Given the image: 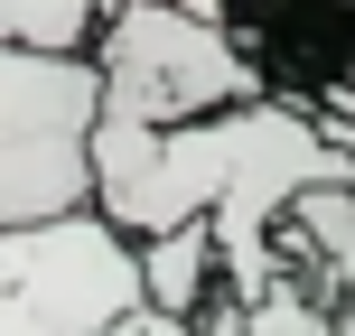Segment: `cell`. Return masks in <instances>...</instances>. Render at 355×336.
Segmentation results:
<instances>
[{"label": "cell", "mask_w": 355, "mask_h": 336, "mask_svg": "<svg viewBox=\"0 0 355 336\" xmlns=\"http://www.w3.org/2000/svg\"><path fill=\"white\" fill-rule=\"evenodd\" d=\"M150 299L141 233H122L103 206L0 224V336H103Z\"/></svg>", "instance_id": "3957f363"}, {"label": "cell", "mask_w": 355, "mask_h": 336, "mask_svg": "<svg viewBox=\"0 0 355 336\" xmlns=\"http://www.w3.org/2000/svg\"><path fill=\"white\" fill-rule=\"evenodd\" d=\"M290 224H309L327 252H346V271H355V187H300L290 196Z\"/></svg>", "instance_id": "ba28073f"}, {"label": "cell", "mask_w": 355, "mask_h": 336, "mask_svg": "<svg viewBox=\"0 0 355 336\" xmlns=\"http://www.w3.org/2000/svg\"><path fill=\"white\" fill-rule=\"evenodd\" d=\"M225 37L281 103L327 112L355 85V0H225Z\"/></svg>", "instance_id": "5b68a950"}, {"label": "cell", "mask_w": 355, "mask_h": 336, "mask_svg": "<svg viewBox=\"0 0 355 336\" xmlns=\"http://www.w3.org/2000/svg\"><path fill=\"white\" fill-rule=\"evenodd\" d=\"M141 262H150V308H178V318H187L196 290H206V262H215V224H168V233H150Z\"/></svg>", "instance_id": "52a82bcc"}, {"label": "cell", "mask_w": 355, "mask_h": 336, "mask_svg": "<svg viewBox=\"0 0 355 336\" xmlns=\"http://www.w3.org/2000/svg\"><path fill=\"white\" fill-rule=\"evenodd\" d=\"M94 66H103V112L141 131H178L262 94V75L225 37V19H196L178 0H122L94 37Z\"/></svg>", "instance_id": "277c9868"}, {"label": "cell", "mask_w": 355, "mask_h": 336, "mask_svg": "<svg viewBox=\"0 0 355 336\" xmlns=\"http://www.w3.org/2000/svg\"><path fill=\"white\" fill-rule=\"evenodd\" d=\"M178 10H196V19H225V0H178Z\"/></svg>", "instance_id": "8fae6325"}, {"label": "cell", "mask_w": 355, "mask_h": 336, "mask_svg": "<svg viewBox=\"0 0 355 336\" xmlns=\"http://www.w3.org/2000/svg\"><path fill=\"white\" fill-rule=\"evenodd\" d=\"M94 122H103L94 47L75 56L0 37V224H47L94 206Z\"/></svg>", "instance_id": "7a4b0ae2"}, {"label": "cell", "mask_w": 355, "mask_h": 336, "mask_svg": "<svg viewBox=\"0 0 355 336\" xmlns=\"http://www.w3.org/2000/svg\"><path fill=\"white\" fill-rule=\"evenodd\" d=\"M355 150L318 103H281L252 94L234 112L178 131H141V122H94V206L122 233H168V224H215V262L234 271V290L271 299V224L290 215L300 187H346Z\"/></svg>", "instance_id": "6da1fadb"}, {"label": "cell", "mask_w": 355, "mask_h": 336, "mask_svg": "<svg viewBox=\"0 0 355 336\" xmlns=\"http://www.w3.org/2000/svg\"><path fill=\"white\" fill-rule=\"evenodd\" d=\"M112 10H122V0H0V37H10V47H75L85 56Z\"/></svg>", "instance_id": "8992f818"}, {"label": "cell", "mask_w": 355, "mask_h": 336, "mask_svg": "<svg viewBox=\"0 0 355 336\" xmlns=\"http://www.w3.org/2000/svg\"><path fill=\"white\" fill-rule=\"evenodd\" d=\"M103 336H196V327L178 318V308H150V299H141V308H131V318H112Z\"/></svg>", "instance_id": "30bf717a"}, {"label": "cell", "mask_w": 355, "mask_h": 336, "mask_svg": "<svg viewBox=\"0 0 355 336\" xmlns=\"http://www.w3.org/2000/svg\"><path fill=\"white\" fill-rule=\"evenodd\" d=\"M252 336H327V327L309 318L290 290H271V299H252Z\"/></svg>", "instance_id": "9c48e42d"}]
</instances>
